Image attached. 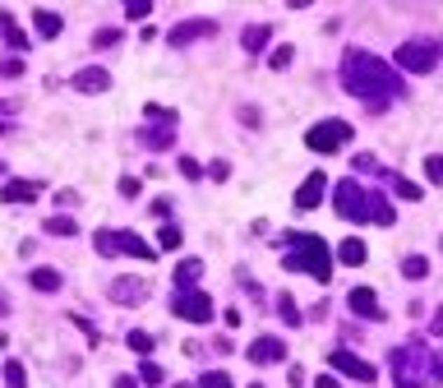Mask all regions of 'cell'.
<instances>
[{
	"label": "cell",
	"instance_id": "6da1fadb",
	"mask_svg": "<svg viewBox=\"0 0 443 388\" xmlns=\"http://www.w3.org/2000/svg\"><path fill=\"white\" fill-rule=\"evenodd\" d=\"M342 83H346V93H355L360 102H369V111H383L393 98L407 93V83H402V79L393 74L379 55H369V51H346Z\"/></svg>",
	"mask_w": 443,
	"mask_h": 388
},
{
	"label": "cell",
	"instance_id": "7a4b0ae2",
	"mask_svg": "<svg viewBox=\"0 0 443 388\" xmlns=\"http://www.w3.org/2000/svg\"><path fill=\"white\" fill-rule=\"evenodd\" d=\"M332 208L342 213L346 222H369L374 218L379 227H393V218H397L393 203L379 199L374 189H365L360 180H337V185H332Z\"/></svg>",
	"mask_w": 443,
	"mask_h": 388
},
{
	"label": "cell",
	"instance_id": "3957f363",
	"mask_svg": "<svg viewBox=\"0 0 443 388\" xmlns=\"http://www.w3.org/2000/svg\"><path fill=\"white\" fill-rule=\"evenodd\" d=\"M287 241H291V255L282 259V264H287L291 273H310V277H319V282H328L332 277L328 245H323L319 236H287Z\"/></svg>",
	"mask_w": 443,
	"mask_h": 388
},
{
	"label": "cell",
	"instance_id": "277c9868",
	"mask_svg": "<svg viewBox=\"0 0 443 388\" xmlns=\"http://www.w3.org/2000/svg\"><path fill=\"white\" fill-rule=\"evenodd\" d=\"M393 370H397V388H425V379L434 375V361L425 342H407L393 352Z\"/></svg>",
	"mask_w": 443,
	"mask_h": 388
},
{
	"label": "cell",
	"instance_id": "5b68a950",
	"mask_svg": "<svg viewBox=\"0 0 443 388\" xmlns=\"http://www.w3.org/2000/svg\"><path fill=\"white\" fill-rule=\"evenodd\" d=\"M443 46L430 42V37H407V42L397 46V65L407 69V74H430L434 65H439Z\"/></svg>",
	"mask_w": 443,
	"mask_h": 388
},
{
	"label": "cell",
	"instance_id": "8992f818",
	"mask_svg": "<svg viewBox=\"0 0 443 388\" xmlns=\"http://www.w3.org/2000/svg\"><path fill=\"white\" fill-rule=\"evenodd\" d=\"M342 144H351V125L346 121H319L305 134V148H314V153H337Z\"/></svg>",
	"mask_w": 443,
	"mask_h": 388
},
{
	"label": "cell",
	"instance_id": "52a82bcc",
	"mask_svg": "<svg viewBox=\"0 0 443 388\" xmlns=\"http://www.w3.org/2000/svg\"><path fill=\"white\" fill-rule=\"evenodd\" d=\"M171 314H180V319H189V323H208L212 319V300L203 296V291H180V296L171 300Z\"/></svg>",
	"mask_w": 443,
	"mask_h": 388
},
{
	"label": "cell",
	"instance_id": "ba28073f",
	"mask_svg": "<svg viewBox=\"0 0 443 388\" xmlns=\"http://www.w3.org/2000/svg\"><path fill=\"white\" fill-rule=\"evenodd\" d=\"M217 33V23L212 19H180L171 33H166V42L171 46H189V42H199V37H212Z\"/></svg>",
	"mask_w": 443,
	"mask_h": 388
},
{
	"label": "cell",
	"instance_id": "9c48e42d",
	"mask_svg": "<svg viewBox=\"0 0 443 388\" xmlns=\"http://www.w3.org/2000/svg\"><path fill=\"white\" fill-rule=\"evenodd\" d=\"M328 361H332V370H342V375L360 379V384H374V375H379V370L369 366V361H360V356H351V352H346V347H337V352H332Z\"/></svg>",
	"mask_w": 443,
	"mask_h": 388
},
{
	"label": "cell",
	"instance_id": "30bf717a",
	"mask_svg": "<svg viewBox=\"0 0 443 388\" xmlns=\"http://www.w3.org/2000/svg\"><path fill=\"white\" fill-rule=\"evenodd\" d=\"M144 296H148L144 277H116V282H111V300H116V305H139Z\"/></svg>",
	"mask_w": 443,
	"mask_h": 388
},
{
	"label": "cell",
	"instance_id": "8fae6325",
	"mask_svg": "<svg viewBox=\"0 0 443 388\" xmlns=\"http://www.w3.org/2000/svg\"><path fill=\"white\" fill-rule=\"evenodd\" d=\"M69 83H74V93H107L111 88V74L102 65H88V69H74Z\"/></svg>",
	"mask_w": 443,
	"mask_h": 388
},
{
	"label": "cell",
	"instance_id": "7c38bea8",
	"mask_svg": "<svg viewBox=\"0 0 443 388\" xmlns=\"http://www.w3.org/2000/svg\"><path fill=\"white\" fill-rule=\"evenodd\" d=\"M250 361H254V366H277V361H287V342H282V337H259V342L250 347Z\"/></svg>",
	"mask_w": 443,
	"mask_h": 388
},
{
	"label": "cell",
	"instance_id": "4fadbf2b",
	"mask_svg": "<svg viewBox=\"0 0 443 388\" xmlns=\"http://www.w3.org/2000/svg\"><path fill=\"white\" fill-rule=\"evenodd\" d=\"M111 236H116V255H134V259H148V264L157 259V250L144 236H134V232H111Z\"/></svg>",
	"mask_w": 443,
	"mask_h": 388
},
{
	"label": "cell",
	"instance_id": "5bb4252c",
	"mask_svg": "<svg viewBox=\"0 0 443 388\" xmlns=\"http://www.w3.org/2000/svg\"><path fill=\"white\" fill-rule=\"evenodd\" d=\"M323 189H328V176H323V171H314L310 180H305V185L296 189V208L300 213H310V208H319V199H323Z\"/></svg>",
	"mask_w": 443,
	"mask_h": 388
},
{
	"label": "cell",
	"instance_id": "9a60e30c",
	"mask_svg": "<svg viewBox=\"0 0 443 388\" xmlns=\"http://www.w3.org/2000/svg\"><path fill=\"white\" fill-rule=\"evenodd\" d=\"M37 194H42V180H10V185H0L5 203H33Z\"/></svg>",
	"mask_w": 443,
	"mask_h": 388
},
{
	"label": "cell",
	"instance_id": "2e32d148",
	"mask_svg": "<svg viewBox=\"0 0 443 388\" xmlns=\"http://www.w3.org/2000/svg\"><path fill=\"white\" fill-rule=\"evenodd\" d=\"M351 310L360 314V319H383V310H379V296L369 287H355L351 291Z\"/></svg>",
	"mask_w": 443,
	"mask_h": 388
},
{
	"label": "cell",
	"instance_id": "e0dca14e",
	"mask_svg": "<svg viewBox=\"0 0 443 388\" xmlns=\"http://www.w3.org/2000/svg\"><path fill=\"white\" fill-rule=\"evenodd\" d=\"M199 277H203V264H199V259H180V264H176V287H180V291H194V282H199Z\"/></svg>",
	"mask_w": 443,
	"mask_h": 388
},
{
	"label": "cell",
	"instance_id": "ac0fdd59",
	"mask_svg": "<svg viewBox=\"0 0 443 388\" xmlns=\"http://www.w3.org/2000/svg\"><path fill=\"white\" fill-rule=\"evenodd\" d=\"M0 33H5V42H10L14 51H28V37L19 33V23H14V14H10V10H0Z\"/></svg>",
	"mask_w": 443,
	"mask_h": 388
},
{
	"label": "cell",
	"instance_id": "d6986e66",
	"mask_svg": "<svg viewBox=\"0 0 443 388\" xmlns=\"http://www.w3.org/2000/svg\"><path fill=\"white\" fill-rule=\"evenodd\" d=\"M268 37H273V28H268V23H250V28H245V37H240V46H245V51H264Z\"/></svg>",
	"mask_w": 443,
	"mask_h": 388
},
{
	"label": "cell",
	"instance_id": "ffe728a7",
	"mask_svg": "<svg viewBox=\"0 0 443 388\" xmlns=\"http://www.w3.org/2000/svg\"><path fill=\"white\" fill-rule=\"evenodd\" d=\"M337 259H342L346 268H360V264H365V241H355V236H351V241H342V245H337Z\"/></svg>",
	"mask_w": 443,
	"mask_h": 388
},
{
	"label": "cell",
	"instance_id": "44dd1931",
	"mask_svg": "<svg viewBox=\"0 0 443 388\" xmlns=\"http://www.w3.org/2000/svg\"><path fill=\"white\" fill-rule=\"evenodd\" d=\"M28 282H33L37 291H60V282H65V277L55 273V268H33V273H28Z\"/></svg>",
	"mask_w": 443,
	"mask_h": 388
},
{
	"label": "cell",
	"instance_id": "7402d4cb",
	"mask_svg": "<svg viewBox=\"0 0 443 388\" xmlns=\"http://www.w3.org/2000/svg\"><path fill=\"white\" fill-rule=\"evenodd\" d=\"M33 28L42 37H60V28H65V23H60V14H51V10H37L33 14Z\"/></svg>",
	"mask_w": 443,
	"mask_h": 388
},
{
	"label": "cell",
	"instance_id": "603a6c76",
	"mask_svg": "<svg viewBox=\"0 0 443 388\" xmlns=\"http://www.w3.org/2000/svg\"><path fill=\"white\" fill-rule=\"evenodd\" d=\"M402 277H411V282H421V277H430V259H421V255L402 259Z\"/></svg>",
	"mask_w": 443,
	"mask_h": 388
},
{
	"label": "cell",
	"instance_id": "cb8c5ba5",
	"mask_svg": "<svg viewBox=\"0 0 443 388\" xmlns=\"http://www.w3.org/2000/svg\"><path fill=\"white\" fill-rule=\"evenodd\" d=\"M46 232L51 236H79V222L65 218V213H55V218H46Z\"/></svg>",
	"mask_w": 443,
	"mask_h": 388
},
{
	"label": "cell",
	"instance_id": "d4e9b609",
	"mask_svg": "<svg viewBox=\"0 0 443 388\" xmlns=\"http://www.w3.org/2000/svg\"><path fill=\"white\" fill-rule=\"evenodd\" d=\"M171 139H176V125H162V130H144V144H148V148H171Z\"/></svg>",
	"mask_w": 443,
	"mask_h": 388
},
{
	"label": "cell",
	"instance_id": "484cf974",
	"mask_svg": "<svg viewBox=\"0 0 443 388\" xmlns=\"http://www.w3.org/2000/svg\"><path fill=\"white\" fill-rule=\"evenodd\" d=\"M5 388H28V375H23L19 361H5Z\"/></svg>",
	"mask_w": 443,
	"mask_h": 388
},
{
	"label": "cell",
	"instance_id": "4316f807",
	"mask_svg": "<svg viewBox=\"0 0 443 388\" xmlns=\"http://www.w3.org/2000/svg\"><path fill=\"white\" fill-rule=\"evenodd\" d=\"M162 366H153V361H144V366H139V384H148V388H157V384H162Z\"/></svg>",
	"mask_w": 443,
	"mask_h": 388
},
{
	"label": "cell",
	"instance_id": "83f0119b",
	"mask_svg": "<svg viewBox=\"0 0 443 388\" xmlns=\"http://www.w3.org/2000/svg\"><path fill=\"white\" fill-rule=\"evenodd\" d=\"M199 388H236V384H231V375H226V370H208V375L199 379Z\"/></svg>",
	"mask_w": 443,
	"mask_h": 388
},
{
	"label": "cell",
	"instance_id": "f1b7e54d",
	"mask_svg": "<svg viewBox=\"0 0 443 388\" xmlns=\"http://www.w3.org/2000/svg\"><path fill=\"white\" fill-rule=\"evenodd\" d=\"M393 189H397V194H402L407 203H416V199H421V185H411L407 176H393Z\"/></svg>",
	"mask_w": 443,
	"mask_h": 388
},
{
	"label": "cell",
	"instance_id": "f546056e",
	"mask_svg": "<svg viewBox=\"0 0 443 388\" xmlns=\"http://www.w3.org/2000/svg\"><path fill=\"white\" fill-rule=\"evenodd\" d=\"M130 347H134V352H139V356H148V352H153V333L134 328V333H130Z\"/></svg>",
	"mask_w": 443,
	"mask_h": 388
},
{
	"label": "cell",
	"instance_id": "4dcf8cb0",
	"mask_svg": "<svg viewBox=\"0 0 443 388\" xmlns=\"http://www.w3.org/2000/svg\"><path fill=\"white\" fill-rule=\"evenodd\" d=\"M268 60H273V69H287L291 60H296V46H277V51L268 55Z\"/></svg>",
	"mask_w": 443,
	"mask_h": 388
},
{
	"label": "cell",
	"instance_id": "1f68e13d",
	"mask_svg": "<svg viewBox=\"0 0 443 388\" xmlns=\"http://www.w3.org/2000/svg\"><path fill=\"white\" fill-rule=\"evenodd\" d=\"M277 310H282V319H287V323H300V310H296V300H291V296H277Z\"/></svg>",
	"mask_w": 443,
	"mask_h": 388
},
{
	"label": "cell",
	"instance_id": "d6a6232c",
	"mask_svg": "<svg viewBox=\"0 0 443 388\" xmlns=\"http://www.w3.org/2000/svg\"><path fill=\"white\" fill-rule=\"evenodd\" d=\"M425 176L434 180V185H443V157L434 153V157H425Z\"/></svg>",
	"mask_w": 443,
	"mask_h": 388
},
{
	"label": "cell",
	"instance_id": "836d02e7",
	"mask_svg": "<svg viewBox=\"0 0 443 388\" xmlns=\"http://www.w3.org/2000/svg\"><path fill=\"white\" fill-rule=\"evenodd\" d=\"M19 74H23V60H19V55L0 60V79H19Z\"/></svg>",
	"mask_w": 443,
	"mask_h": 388
},
{
	"label": "cell",
	"instance_id": "e575fe53",
	"mask_svg": "<svg viewBox=\"0 0 443 388\" xmlns=\"http://www.w3.org/2000/svg\"><path fill=\"white\" fill-rule=\"evenodd\" d=\"M121 42V28H97V37H93V46H116Z\"/></svg>",
	"mask_w": 443,
	"mask_h": 388
},
{
	"label": "cell",
	"instance_id": "d590c367",
	"mask_svg": "<svg viewBox=\"0 0 443 388\" xmlns=\"http://www.w3.org/2000/svg\"><path fill=\"white\" fill-rule=\"evenodd\" d=\"M157 245H162V250H176V245H180V227H162Z\"/></svg>",
	"mask_w": 443,
	"mask_h": 388
},
{
	"label": "cell",
	"instance_id": "8d00e7d4",
	"mask_svg": "<svg viewBox=\"0 0 443 388\" xmlns=\"http://www.w3.org/2000/svg\"><path fill=\"white\" fill-rule=\"evenodd\" d=\"M125 14H130V19H148V14H153V5H148V0H130V5H125Z\"/></svg>",
	"mask_w": 443,
	"mask_h": 388
},
{
	"label": "cell",
	"instance_id": "74e56055",
	"mask_svg": "<svg viewBox=\"0 0 443 388\" xmlns=\"http://www.w3.org/2000/svg\"><path fill=\"white\" fill-rule=\"evenodd\" d=\"M180 176H185V180H199V176H203V166L194 162V157H180Z\"/></svg>",
	"mask_w": 443,
	"mask_h": 388
},
{
	"label": "cell",
	"instance_id": "f35d334b",
	"mask_svg": "<svg viewBox=\"0 0 443 388\" xmlns=\"http://www.w3.org/2000/svg\"><path fill=\"white\" fill-rule=\"evenodd\" d=\"M208 176H212V180H226V176H231V166H226V162H212Z\"/></svg>",
	"mask_w": 443,
	"mask_h": 388
},
{
	"label": "cell",
	"instance_id": "ab89813d",
	"mask_svg": "<svg viewBox=\"0 0 443 388\" xmlns=\"http://www.w3.org/2000/svg\"><path fill=\"white\" fill-rule=\"evenodd\" d=\"M121 194H125V199H134V194H139V180L125 176V180H121Z\"/></svg>",
	"mask_w": 443,
	"mask_h": 388
},
{
	"label": "cell",
	"instance_id": "60d3db41",
	"mask_svg": "<svg viewBox=\"0 0 443 388\" xmlns=\"http://www.w3.org/2000/svg\"><path fill=\"white\" fill-rule=\"evenodd\" d=\"M430 333H434V337H443V305L434 310V319H430Z\"/></svg>",
	"mask_w": 443,
	"mask_h": 388
},
{
	"label": "cell",
	"instance_id": "b9f144b4",
	"mask_svg": "<svg viewBox=\"0 0 443 388\" xmlns=\"http://www.w3.org/2000/svg\"><path fill=\"white\" fill-rule=\"evenodd\" d=\"M314 388H342V384H337L332 375H319V379H314Z\"/></svg>",
	"mask_w": 443,
	"mask_h": 388
},
{
	"label": "cell",
	"instance_id": "7bdbcfd3",
	"mask_svg": "<svg viewBox=\"0 0 443 388\" xmlns=\"http://www.w3.org/2000/svg\"><path fill=\"white\" fill-rule=\"evenodd\" d=\"M116 388H139V379H130V375H121V379H116Z\"/></svg>",
	"mask_w": 443,
	"mask_h": 388
},
{
	"label": "cell",
	"instance_id": "ee69618b",
	"mask_svg": "<svg viewBox=\"0 0 443 388\" xmlns=\"http://www.w3.org/2000/svg\"><path fill=\"white\" fill-rule=\"evenodd\" d=\"M0 314H10V300H5V291H0Z\"/></svg>",
	"mask_w": 443,
	"mask_h": 388
},
{
	"label": "cell",
	"instance_id": "f6af8a7d",
	"mask_svg": "<svg viewBox=\"0 0 443 388\" xmlns=\"http://www.w3.org/2000/svg\"><path fill=\"white\" fill-rule=\"evenodd\" d=\"M250 388H264V384H250Z\"/></svg>",
	"mask_w": 443,
	"mask_h": 388
}]
</instances>
